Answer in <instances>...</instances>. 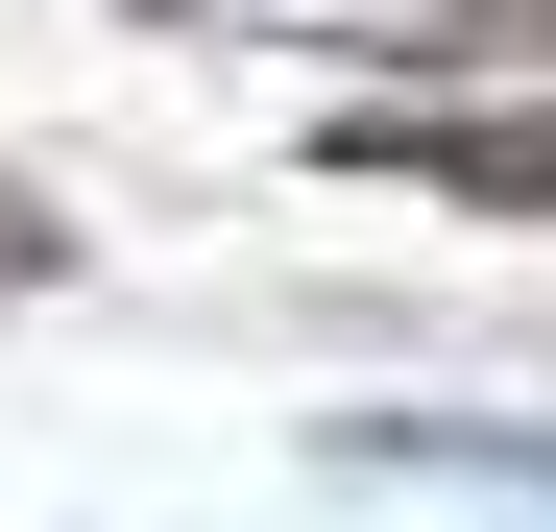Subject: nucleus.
<instances>
[{"label":"nucleus","mask_w":556,"mask_h":532,"mask_svg":"<svg viewBox=\"0 0 556 532\" xmlns=\"http://www.w3.org/2000/svg\"><path fill=\"white\" fill-rule=\"evenodd\" d=\"M363 460H459V484H532V508H556V435H459V411H363Z\"/></svg>","instance_id":"nucleus-2"},{"label":"nucleus","mask_w":556,"mask_h":532,"mask_svg":"<svg viewBox=\"0 0 556 532\" xmlns=\"http://www.w3.org/2000/svg\"><path fill=\"white\" fill-rule=\"evenodd\" d=\"M146 25H218V0H146Z\"/></svg>","instance_id":"nucleus-5"},{"label":"nucleus","mask_w":556,"mask_h":532,"mask_svg":"<svg viewBox=\"0 0 556 532\" xmlns=\"http://www.w3.org/2000/svg\"><path fill=\"white\" fill-rule=\"evenodd\" d=\"M49 266H73V218L25 194V169H0V291H49Z\"/></svg>","instance_id":"nucleus-3"},{"label":"nucleus","mask_w":556,"mask_h":532,"mask_svg":"<svg viewBox=\"0 0 556 532\" xmlns=\"http://www.w3.org/2000/svg\"><path fill=\"white\" fill-rule=\"evenodd\" d=\"M459 25H556V0H459Z\"/></svg>","instance_id":"nucleus-4"},{"label":"nucleus","mask_w":556,"mask_h":532,"mask_svg":"<svg viewBox=\"0 0 556 532\" xmlns=\"http://www.w3.org/2000/svg\"><path fill=\"white\" fill-rule=\"evenodd\" d=\"M315 169H363V194H459V218H556V98H339Z\"/></svg>","instance_id":"nucleus-1"}]
</instances>
